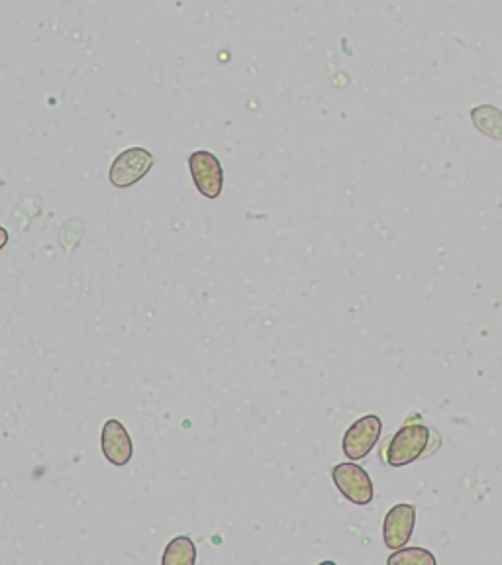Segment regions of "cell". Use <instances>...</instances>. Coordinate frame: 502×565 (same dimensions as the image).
I'll return each instance as SVG.
<instances>
[{
    "label": "cell",
    "mask_w": 502,
    "mask_h": 565,
    "mask_svg": "<svg viewBox=\"0 0 502 565\" xmlns=\"http://www.w3.org/2000/svg\"><path fill=\"white\" fill-rule=\"evenodd\" d=\"M189 169L197 191L206 199H218L224 189V169L220 159L210 152H193L189 157Z\"/></svg>",
    "instance_id": "5"
},
{
    "label": "cell",
    "mask_w": 502,
    "mask_h": 565,
    "mask_svg": "<svg viewBox=\"0 0 502 565\" xmlns=\"http://www.w3.org/2000/svg\"><path fill=\"white\" fill-rule=\"evenodd\" d=\"M163 565H195L197 564V546L189 536L173 538L163 552Z\"/></svg>",
    "instance_id": "9"
},
{
    "label": "cell",
    "mask_w": 502,
    "mask_h": 565,
    "mask_svg": "<svg viewBox=\"0 0 502 565\" xmlns=\"http://www.w3.org/2000/svg\"><path fill=\"white\" fill-rule=\"evenodd\" d=\"M416 524V507L410 503L395 505L383 522V540L389 550H401L412 538Z\"/></svg>",
    "instance_id": "7"
},
{
    "label": "cell",
    "mask_w": 502,
    "mask_h": 565,
    "mask_svg": "<svg viewBox=\"0 0 502 565\" xmlns=\"http://www.w3.org/2000/svg\"><path fill=\"white\" fill-rule=\"evenodd\" d=\"M471 122L487 138L502 142V110L499 108L491 104H481L471 110Z\"/></svg>",
    "instance_id": "8"
},
{
    "label": "cell",
    "mask_w": 502,
    "mask_h": 565,
    "mask_svg": "<svg viewBox=\"0 0 502 565\" xmlns=\"http://www.w3.org/2000/svg\"><path fill=\"white\" fill-rule=\"evenodd\" d=\"M155 165V155L144 148H130L118 155L110 165V183L116 189H130L142 181Z\"/></svg>",
    "instance_id": "2"
},
{
    "label": "cell",
    "mask_w": 502,
    "mask_h": 565,
    "mask_svg": "<svg viewBox=\"0 0 502 565\" xmlns=\"http://www.w3.org/2000/svg\"><path fill=\"white\" fill-rule=\"evenodd\" d=\"M8 238H10V236H8V230L0 226V252H2L4 248H6V244H8Z\"/></svg>",
    "instance_id": "11"
},
{
    "label": "cell",
    "mask_w": 502,
    "mask_h": 565,
    "mask_svg": "<svg viewBox=\"0 0 502 565\" xmlns=\"http://www.w3.org/2000/svg\"><path fill=\"white\" fill-rule=\"evenodd\" d=\"M430 428L424 422L416 424H404L401 430L389 438L387 450H385V462L391 467H404L408 463L420 460L428 446H430Z\"/></svg>",
    "instance_id": "1"
},
{
    "label": "cell",
    "mask_w": 502,
    "mask_h": 565,
    "mask_svg": "<svg viewBox=\"0 0 502 565\" xmlns=\"http://www.w3.org/2000/svg\"><path fill=\"white\" fill-rule=\"evenodd\" d=\"M381 430H383V422L377 414H367L355 420L346 430L344 442H342V450L346 458H350L352 462H359L367 458L371 450L377 446Z\"/></svg>",
    "instance_id": "4"
},
{
    "label": "cell",
    "mask_w": 502,
    "mask_h": 565,
    "mask_svg": "<svg viewBox=\"0 0 502 565\" xmlns=\"http://www.w3.org/2000/svg\"><path fill=\"white\" fill-rule=\"evenodd\" d=\"M389 565H436L438 560L430 550L424 548H401L387 560Z\"/></svg>",
    "instance_id": "10"
},
{
    "label": "cell",
    "mask_w": 502,
    "mask_h": 565,
    "mask_svg": "<svg viewBox=\"0 0 502 565\" xmlns=\"http://www.w3.org/2000/svg\"><path fill=\"white\" fill-rule=\"evenodd\" d=\"M332 479L338 491L357 507H365L373 501L375 489L369 473L355 463H340L332 469Z\"/></svg>",
    "instance_id": "3"
},
{
    "label": "cell",
    "mask_w": 502,
    "mask_h": 565,
    "mask_svg": "<svg viewBox=\"0 0 502 565\" xmlns=\"http://www.w3.org/2000/svg\"><path fill=\"white\" fill-rule=\"evenodd\" d=\"M101 450L102 456L112 465L124 467L132 462L134 440L130 438L126 426L120 420L110 418L104 422L101 432Z\"/></svg>",
    "instance_id": "6"
}]
</instances>
